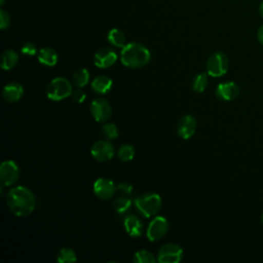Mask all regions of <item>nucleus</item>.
Wrapping results in <instances>:
<instances>
[{
	"label": "nucleus",
	"mask_w": 263,
	"mask_h": 263,
	"mask_svg": "<svg viewBox=\"0 0 263 263\" xmlns=\"http://www.w3.org/2000/svg\"><path fill=\"white\" fill-rule=\"evenodd\" d=\"M10 24V16L8 12L4 9L0 10V28L1 30H5L9 27Z\"/></svg>",
	"instance_id": "obj_28"
},
{
	"label": "nucleus",
	"mask_w": 263,
	"mask_h": 263,
	"mask_svg": "<svg viewBox=\"0 0 263 263\" xmlns=\"http://www.w3.org/2000/svg\"><path fill=\"white\" fill-rule=\"evenodd\" d=\"M18 62V55L13 49H6L2 52L1 55V68L3 70L13 69Z\"/></svg>",
	"instance_id": "obj_19"
},
{
	"label": "nucleus",
	"mask_w": 263,
	"mask_h": 263,
	"mask_svg": "<svg viewBox=\"0 0 263 263\" xmlns=\"http://www.w3.org/2000/svg\"><path fill=\"white\" fill-rule=\"evenodd\" d=\"M116 187L112 180L107 178H99L93 183V193L103 200L110 199L115 193Z\"/></svg>",
	"instance_id": "obj_10"
},
{
	"label": "nucleus",
	"mask_w": 263,
	"mask_h": 263,
	"mask_svg": "<svg viewBox=\"0 0 263 263\" xmlns=\"http://www.w3.org/2000/svg\"><path fill=\"white\" fill-rule=\"evenodd\" d=\"M257 39L263 45V25L257 31Z\"/></svg>",
	"instance_id": "obj_32"
},
{
	"label": "nucleus",
	"mask_w": 263,
	"mask_h": 263,
	"mask_svg": "<svg viewBox=\"0 0 263 263\" xmlns=\"http://www.w3.org/2000/svg\"><path fill=\"white\" fill-rule=\"evenodd\" d=\"M22 52L24 54H27V55H35L36 52H37V49H36V46L34 43L32 42H26L23 46H22Z\"/></svg>",
	"instance_id": "obj_29"
},
{
	"label": "nucleus",
	"mask_w": 263,
	"mask_h": 263,
	"mask_svg": "<svg viewBox=\"0 0 263 263\" xmlns=\"http://www.w3.org/2000/svg\"><path fill=\"white\" fill-rule=\"evenodd\" d=\"M21 171L13 160H5L0 165V183L1 186H11L20 179Z\"/></svg>",
	"instance_id": "obj_6"
},
{
	"label": "nucleus",
	"mask_w": 263,
	"mask_h": 263,
	"mask_svg": "<svg viewBox=\"0 0 263 263\" xmlns=\"http://www.w3.org/2000/svg\"><path fill=\"white\" fill-rule=\"evenodd\" d=\"M178 135L184 140L190 139L196 130V119L192 115L183 116L178 123Z\"/></svg>",
	"instance_id": "obj_14"
},
{
	"label": "nucleus",
	"mask_w": 263,
	"mask_h": 263,
	"mask_svg": "<svg viewBox=\"0 0 263 263\" xmlns=\"http://www.w3.org/2000/svg\"><path fill=\"white\" fill-rule=\"evenodd\" d=\"M150 50L142 43L130 42L127 43L120 52L121 63L132 69H138L144 67L150 62Z\"/></svg>",
	"instance_id": "obj_2"
},
{
	"label": "nucleus",
	"mask_w": 263,
	"mask_h": 263,
	"mask_svg": "<svg viewBox=\"0 0 263 263\" xmlns=\"http://www.w3.org/2000/svg\"><path fill=\"white\" fill-rule=\"evenodd\" d=\"M76 261H77V255L72 249L63 248L60 250L58 257H57V262L71 263V262H76Z\"/></svg>",
	"instance_id": "obj_22"
},
{
	"label": "nucleus",
	"mask_w": 263,
	"mask_h": 263,
	"mask_svg": "<svg viewBox=\"0 0 263 263\" xmlns=\"http://www.w3.org/2000/svg\"><path fill=\"white\" fill-rule=\"evenodd\" d=\"M72 98H73V100H74L76 103L81 104V103H83V102L85 101L86 95H85V92H84L83 90H81V89H76V90H74V91L72 92Z\"/></svg>",
	"instance_id": "obj_30"
},
{
	"label": "nucleus",
	"mask_w": 263,
	"mask_h": 263,
	"mask_svg": "<svg viewBox=\"0 0 263 263\" xmlns=\"http://www.w3.org/2000/svg\"><path fill=\"white\" fill-rule=\"evenodd\" d=\"M113 204H114V210L118 214H124V213H126L130 209L132 200L129 198H127V197L120 196V197L115 199Z\"/></svg>",
	"instance_id": "obj_24"
},
{
	"label": "nucleus",
	"mask_w": 263,
	"mask_h": 263,
	"mask_svg": "<svg viewBox=\"0 0 263 263\" xmlns=\"http://www.w3.org/2000/svg\"><path fill=\"white\" fill-rule=\"evenodd\" d=\"M168 231V221L162 216H156L148 225L147 238L150 241H156L162 238Z\"/></svg>",
	"instance_id": "obj_8"
},
{
	"label": "nucleus",
	"mask_w": 263,
	"mask_h": 263,
	"mask_svg": "<svg viewBox=\"0 0 263 263\" xmlns=\"http://www.w3.org/2000/svg\"><path fill=\"white\" fill-rule=\"evenodd\" d=\"M123 225H124V229H125L126 233L129 236H132V237L141 236L143 225H142L141 220L137 216H135V215L126 216L124 218Z\"/></svg>",
	"instance_id": "obj_16"
},
{
	"label": "nucleus",
	"mask_w": 263,
	"mask_h": 263,
	"mask_svg": "<svg viewBox=\"0 0 263 263\" xmlns=\"http://www.w3.org/2000/svg\"><path fill=\"white\" fill-rule=\"evenodd\" d=\"M229 61L224 52L216 51L206 61V73L212 77H221L228 71Z\"/></svg>",
	"instance_id": "obj_5"
},
{
	"label": "nucleus",
	"mask_w": 263,
	"mask_h": 263,
	"mask_svg": "<svg viewBox=\"0 0 263 263\" xmlns=\"http://www.w3.org/2000/svg\"><path fill=\"white\" fill-rule=\"evenodd\" d=\"M135 205L145 218L155 216L161 209V197L157 193H148L135 199Z\"/></svg>",
	"instance_id": "obj_3"
},
{
	"label": "nucleus",
	"mask_w": 263,
	"mask_h": 263,
	"mask_svg": "<svg viewBox=\"0 0 263 263\" xmlns=\"http://www.w3.org/2000/svg\"><path fill=\"white\" fill-rule=\"evenodd\" d=\"M133 261L135 263H154L156 261V258L151 252L146 250H141L135 254Z\"/></svg>",
	"instance_id": "obj_23"
},
{
	"label": "nucleus",
	"mask_w": 263,
	"mask_h": 263,
	"mask_svg": "<svg viewBox=\"0 0 263 263\" xmlns=\"http://www.w3.org/2000/svg\"><path fill=\"white\" fill-rule=\"evenodd\" d=\"M6 202L11 213L17 217L29 216L36 206L35 195L24 186L11 188L7 193Z\"/></svg>",
	"instance_id": "obj_1"
},
{
	"label": "nucleus",
	"mask_w": 263,
	"mask_h": 263,
	"mask_svg": "<svg viewBox=\"0 0 263 263\" xmlns=\"http://www.w3.org/2000/svg\"><path fill=\"white\" fill-rule=\"evenodd\" d=\"M108 41L116 47L119 48H123L127 43H126V37L124 35V33L122 31H120L119 29H111L108 33Z\"/></svg>",
	"instance_id": "obj_20"
},
{
	"label": "nucleus",
	"mask_w": 263,
	"mask_h": 263,
	"mask_svg": "<svg viewBox=\"0 0 263 263\" xmlns=\"http://www.w3.org/2000/svg\"><path fill=\"white\" fill-rule=\"evenodd\" d=\"M102 133L109 140L116 139L118 137V134H119L118 128L114 123H105L102 126Z\"/></svg>",
	"instance_id": "obj_27"
},
{
	"label": "nucleus",
	"mask_w": 263,
	"mask_h": 263,
	"mask_svg": "<svg viewBox=\"0 0 263 263\" xmlns=\"http://www.w3.org/2000/svg\"><path fill=\"white\" fill-rule=\"evenodd\" d=\"M73 81L77 87L85 86L89 81V73H88L87 69L80 68V69L76 70L73 74Z\"/></svg>",
	"instance_id": "obj_21"
},
{
	"label": "nucleus",
	"mask_w": 263,
	"mask_h": 263,
	"mask_svg": "<svg viewBox=\"0 0 263 263\" xmlns=\"http://www.w3.org/2000/svg\"><path fill=\"white\" fill-rule=\"evenodd\" d=\"M5 2V0H0V5H3Z\"/></svg>",
	"instance_id": "obj_34"
},
{
	"label": "nucleus",
	"mask_w": 263,
	"mask_h": 263,
	"mask_svg": "<svg viewBox=\"0 0 263 263\" xmlns=\"http://www.w3.org/2000/svg\"><path fill=\"white\" fill-rule=\"evenodd\" d=\"M117 60L116 52L111 48H102L96 52L93 57L95 65L100 69L111 67Z\"/></svg>",
	"instance_id": "obj_13"
},
{
	"label": "nucleus",
	"mask_w": 263,
	"mask_h": 263,
	"mask_svg": "<svg viewBox=\"0 0 263 263\" xmlns=\"http://www.w3.org/2000/svg\"><path fill=\"white\" fill-rule=\"evenodd\" d=\"M208 86V75L205 73H199L194 77L192 87L197 92H202Z\"/></svg>",
	"instance_id": "obj_25"
},
{
	"label": "nucleus",
	"mask_w": 263,
	"mask_h": 263,
	"mask_svg": "<svg viewBox=\"0 0 263 263\" xmlns=\"http://www.w3.org/2000/svg\"><path fill=\"white\" fill-rule=\"evenodd\" d=\"M261 223H262V225H263V213H262V215H261Z\"/></svg>",
	"instance_id": "obj_35"
},
{
	"label": "nucleus",
	"mask_w": 263,
	"mask_h": 263,
	"mask_svg": "<svg viewBox=\"0 0 263 263\" xmlns=\"http://www.w3.org/2000/svg\"><path fill=\"white\" fill-rule=\"evenodd\" d=\"M259 13H260V15L263 17V2H261L260 6H259Z\"/></svg>",
	"instance_id": "obj_33"
},
{
	"label": "nucleus",
	"mask_w": 263,
	"mask_h": 263,
	"mask_svg": "<svg viewBox=\"0 0 263 263\" xmlns=\"http://www.w3.org/2000/svg\"><path fill=\"white\" fill-rule=\"evenodd\" d=\"M59 60V55L57 51L51 47H43L38 52V61L42 65L53 67L57 65Z\"/></svg>",
	"instance_id": "obj_17"
},
{
	"label": "nucleus",
	"mask_w": 263,
	"mask_h": 263,
	"mask_svg": "<svg viewBox=\"0 0 263 263\" xmlns=\"http://www.w3.org/2000/svg\"><path fill=\"white\" fill-rule=\"evenodd\" d=\"M118 158L122 161H129L134 158L135 156V149L132 145H128V144H125V145H122L119 150H118Z\"/></svg>",
	"instance_id": "obj_26"
},
{
	"label": "nucleus",
	"mask_w": 263,
	"mask_h": 263,
	"mask_svg": "<svg viewBox=\"0 0 263 263\" xmlns=\"http://www.w3.org/2000/svg\"><path fill=\"white\" fill-rule=\"evenodd\" d=\"M90 112L96 121L103 122L111 116L112 107L106 99L97 98L90 104Z\"/></svg>",
	"instance_id": "obj_9"
},
{
	"label": "nucleus",
	"mask_w": 263,
	"mask_h": 263,
	"mask_svg": "<svg viewBox=\"0 0 263 263\" xmlns=\"http://www.w3.org/2000/svg\"><path fill=\"white\" fill-rule=\"evenodd\" d=\"M92 157L99 161L110 160L114 156V147L109 141H97L90 150Z\"/></svg>",
	"instance_id": "obj_11"
},
{
	"label": "nucleus",
	"mask_w": 263,
	"mask_h": 263,
	"mask_svg": "<svg viewBox=\"0 0 263 263\" xmlns=\"http://www.w3.org/2000/svg\"><path fill=\"white\" fill-rule=\"evenodd\" d=\"M24 95V87L18 82H9L7 83L2 91V96L6 102L14 103L21 100Z\"/></svg>",
	"instance_id": "obj_15"
},
{
	"label": "nucleus",
	"mask_w": 263,
	"mask_h": 263,
	"mask_svg": "<svg viewBox=\"0 0 263 263\" xmlns=\"http://www.w3.org/2000/svg\"><path fill=\"white\" fill-rule=\"evenodd\" d=\"M112 79L105 75H100L91 81V88L99 93H106L112 88Z\"/></svg>",
	"instance_id": "obj_18"
},
{
	"label": "nucleus",
	"mask_w": 263,
	"mask_h": 263,
	"mask_svg": "<svg viewBox=\"0 0 263 263\" xmlns=\"http://www.w3.org/2000/svg\"><path fill=\"white\" fill-rule=\"evenodd\" d=\"M73 92L72 84L64 77L53 78L46 87V96L51 101H62Z\"/></svg>",
	"instance_id": "obj_4"
},
{
	"label": "nucleus",
	"mask_w": 263,
	"mask_h": 263,
	"mask_svg": "<svg viewBox=\"0 0 263 263\" xmlns=\"http://www.w3.org/2000/svg\"><path fill=\"white\" fill-rule=\"evenodd\" d=\"M239 95V87L233 81H227L218 84L216 88V96L222 101H232Z\"/></svg>",
	"instance_id": "obj_12"
},
{
	"label": "nucleus",
	"mask_w": 263,
	"mask_h": 263,
	"mask_svg": "<svg viewBox=\"0 0 263 263\" xmlns=\"http://www.w3.org/2000/svg\"><path fill=\"white\" fill-rule=\"evenodd\" d=\"M183 250L174 242L163 245L157 254V261L160 263H178L182 260Z\"/></svg>",
	"instance_id": "obj_7"
},
{
	"label": "nucleus",
	"mask_w": 263,
	"mask_h": 263,
	"mask_svg": "<svg viewBox=\"0 0 263 263\" xmlns=\"http://www.w3.org/2000/svg\"><path fill=\"white\" fill-rule=\"evenodd\" d=\"M117 189H118L120 192L129 194V193H132V191H133V186H132L130 184H128V183H120V184L117 186Z\"/></svg>",
	"instance_id": "obj_31"
}]
</instances>
